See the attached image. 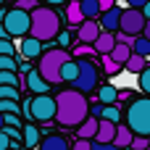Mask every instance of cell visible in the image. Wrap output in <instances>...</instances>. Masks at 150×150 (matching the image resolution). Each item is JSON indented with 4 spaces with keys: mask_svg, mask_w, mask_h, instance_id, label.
Masks as SVG:
<instances>
[{
    "mask_svg": "<svg viewBox=\"0 0 150 150\" xmlns=\"http://www.w3.org/2000/svg\"><path fill=\"white\" fill-rule=\"evenodd\" d=\"M98 3H100V8H103V11H105V8H111V5H113V3H116V0H98Z\"/></svg>",
    "mask_w": 150,
    "mask_h": 150,
    "instance_id": "cell-42",
    "label": "cell"
},
{
    "mask_svg": "<svg viewBox=\"0 0 150 150\" xmlns=\"http://www.w3.org/2000/svg\"><path fill=\"white\" fill-rule=\"evenodd\" d=\"M66 16H69V24H71V26H79V24L84 21V16H82V8H79V0H71V3H69V8H66Z\"/></svg>",
    "mask_w": 150,
    "mask_h": 150,
    "instance_id": "cell-22",
    "label": "cell"
},
{
    "mask_svg": "<svg viewBox=\"0 0 150 150\" xmlns=\"http://www.w3.org/2000/svg\"><path fill=\"white\" fill-rule=\"evenodd\" d=\"M142 13H145V18H150V0H145V5H142Z\"/></svg>",
    "mask_w": 150,
    "mask_h": 150,
    "instance_id": "cell-44",
    "label": "cell"
},
{
    "mask_svg": "<svg viewBox=\"0 0 150 150\" xmlns=\"http://www.w3.org/2000/svg\"><path fill=\"white\" fill-rule=\"evenodd\" d=\"M3 124H11V127H18V129H21V113L5 111V113H3Z\"/></svg>",
    "mask_w": 150,
    "mask_h": 150,
    "instance_id": "cell-31",
    "label": "cell"
},
{
    "mask_svg": "<svg viewBox=\"0 0 150 150\" xmlns=\"http://www.w3.org/2000/svg\"><path fill=\"white\" fill-rule=\"evenodd\" d=\"M3 13H5V8H3V5H0V18H3Z\"/></svg>",
    "mask_w": 150,
    "mask_h": 150,
    "instance_id": "cell-47",
    "label": "cell"
},
{
    "mask_svg": "<svg viewBox=\"0 0 150 150\" xmlns=\"http://www.w3.org/2000/svg\"><path fill=\"white\" fill-rule=\"evenodd\" d=\"M5 111H13V113H21V108H18V100H11V98H3V100H0V113H5Z\"/></svg>",
    "mask_w": 150,
    "mask_h": 150,
    "instance_id": "cell-30",
    "label": "cell"
},
{
    "mask_svg": "<svg viewBox=\"0 0 150 150\" xmlns=\"http://www.w3.org/2000/svg\"><path fill=\"white\" fill-rule=\"evenodd\" d=\"M113 45H116V34H113V32H108V29H100V34L92 40V50H95V53H100V55H103V53H111V47H113Z\"/></svg>",
    "mask_w": 150,
    "mask_h": 150,
    "instance_id": "cell-13",
    "label": "cell"
},
{
    "mask_svg": "<svg viewBox=\"0 0 150 150\" xmlns=\"http://www.w3.org/2000/svg\"><path fill=\"white\" fill-rule=\"evenodd\" d=\"M76 127H79V129H76V137H84V140H92V137H95V132H98V119L87 113V119H82V121H79Z\"/></svg>",
    "mask_w": 150,
    "mask_h": 150,
    "instance_id": "cell-15",
    "label": "cell"
},
{
    "mask_svg": "<svg viewBox=\"0 0 150 150\" xmlns=\"http://www.w3.org/2000/svg\"><path fill=\"white\" fill-rule=\"evenodd\" d=\"M129 145H132L134 150H145V148H148V137H145V134H132Z\"/></svg>",
    "mask_w": 150,
    "mask_h": 150,
    "instance_id": "cell-33",
    "label": "cell"
},
{
    "mask_svg": "<svg viewBox=\"0 0 150 150\" xmlns=\"http://www.w3.org/2000/svg\"><path fill=\"white\" fill-rule=\"evenodd\" d=\"M26 113L34 121H53L55 116V98H50V92H40L32 100H26Z\"/></svg>",
    "mask_w": 150,
    "mask_h": 150,
    "instance_id": "cell-7",
    "label": "cell"
},
{
    "mask_svg": "<svg viewBox=\"0 0 150 150\" xmlns=\"http://www.w3.org/2000/svg\"><path fill=\"white\" fill-rule=\"evenodd\" d=\"M140 90L145 92V95H150V66L145 63V69L140 71Z\"/></svg>",
    "mask_w": 150,
    "mask_h": 150,
    "instance_id": "cell-29",
    "label": "cell"
},
{
    "mask_svg": "<svg viewBox=\"0 0 150 150\" xmlns=\"http://www.w3.org/2000/svg\"><path fill=\"white\" fill-rule=\"evenodd\" d=\"M129 140H132V129H129V127H119V124H116L113 145H116V148H127V145H129Z\"/></svg>",
    "mask_w": 150,
    "mask_h": 150,
    "instance_id": "cell-23",
    "label": "cell"
},
{
    "mask_svg": "<svg viewBox=\"0 0 150 150\" xmlns=\"http://www.w3.org/2000/svg\"><path fill=\"white\" fill-rule=\"evenodd\" d=\"M0 24L5 26L8 37H24V34H29V11H24V8H16V5H13L11 11H5V13H3Z\"/></svg>",
    "mask_w": 150,
    "mask_h": 150,
    "instance_id": "cell-6",
    "label": "cell"
},
{
    "mask_svg": "<svg viewBox=\"0 0 150 150\" xmlns=\"http://www.w3.org/2000/svg\"><path fill=\"white\" fill-rule=\"evenodd\" d=\"M0 84H16V87H21V82L16 76V69H0Z\"/></svg>",
    "mask_w": 150,
    "mask_h": 150,
    "instance_id": "cell-27",
    "label": "cell"
},
{
    "mask_svg": "<svg viewBox=\"0 0 150 150\" xmlns=\"http://www.w3.org/2000/svg\"><path fill=\"white\" fill-rule=\"evenodd\" d=\"M95 90H98V100L100 103H116V95L119 92H116L113 84H103V87H95Z\"/></svg>",
    "mask_w": 150,
    "mask_h": 150,
    "instance_id": "cell-25",
    "label": "cell"
},
{
    "mask_svg": "<svg viewBox=\"0 0 150 150\" xmlns=\"http://www.w3.org/2000/svg\"><path fill=\"white\" fill-rule=\"evenodd\" d=\"M76 76V58H69V61H63V66H61V82H71Z\"/></svg>",
    "mask_w": 150,
    "mask_h": 150,
    "instance_id": "cell-24",
    "label": "cell"
},
{
    "mask_svg": "<svg viewBox=\"0 0 150 150\" xmlns=\"http://www.w3.org/2000/svg\"><path fill=\"white\" fill-rule=\"evenodd\" d=\"M45 3H50V5H61V3H66V0H45Z\"/></svg>",
    "mask_w": 150,
    "mask_h": 150,
    "instance_id": "cell-45",
    "label": "cell"
},
{
    "mask_svg": "<svg viewBox=\"0 0 150 150\" xmlns=\"http://www.w3.org/2000/svg\"><path fill=\"white\" fill-rule=\"evenodd\" d=\"M21 142L26 145V148H37V142H40V129L34 127V124H21Z\"/></svg>",
    "mask_w": 150,
    "mask_h": 150,
    "instance_id": "cell-17",
    "label": "cell"
},
{
    "mask_svg": "<svg viewBox=\"0 0 150 150\" xmlns=\"http://www.w3.org/2000/svg\"><path fill=\"white\" fill-rule=\"evenodd\" d=\"M127 127L132 134H145L150 137V95L148 98H134L127 108Z\"/></svg>",
    "mask_w": 150,
    "mask_h": 150,
    "instance_id": "cell-4",
    "label": "cell"
},
{
    "mask_svg": "<svg viewBox=\"0 0 150 150\" xmlns=\"http://www.w3.org/2000/svg\"><path fill=\"white\" fill-rule=\"evenodd\" d=\"M3 98L21 100V95H18V87H16V84H0V100H3Z\"/></svg>",
    "mask_w": 150,
    "mask_h": 150,
    "instance_id": "cell-28",
    "label": "cell"
},
{
    "mask_svg": "<svg viewBox=\"0 0 150 150\" xmlns=\"http://www.w3.org/2000/svg\"><path fill=\"white\" fill-rule=\"evenodd\" d=\"M132 53H137V55H145V58H150V40L145 37V34H137L134 40H132Z\"/></svg>",
    "mask_w": 150,
    "mask_h": 150,
    "instance_id": "cell-20",
    "label": "cell"
},
{
    "mask_svg": "<svg viewBox=\"0 0 150 150\" xmlns=\"http://www.w3.org/2000/svg\"><path fill=\"white\" fill-rule=\"evenodd\" d=\"M26 87H29V92H34V95H40V92H50V84L42 79V74H40L37 69L26 71Z\"/></svg>",
    "mask_w": 150,
    "mask_h": 150,
    "instance_id": "cell-14",
    "label": "cell"
},
{
    "mask_svg": "<svg viewBox=\"0 0 150 150\" xmlns=\"http://www.w3.org/2000/svg\"><path fill=\"white\" fill-rule=\"evenodd\" d=\"M90 142H92V140H84V137H76L74 148H76V150H90Z\"/></svg>",
    "mask_w": 150,
    "mask_h": 150,
    "instance_id": "cell-39",
    "label": "cell"
},
{
    "mask_svg": "<svg viewBox=\"0 0 150 150\" xmlns=\"http://www.w3.org/2000/svg\"><path fill=\"white\" fill-rule=\"evenodd\" d=\"M100 111H103V103L98 100V103H95V105L90 108V116H95V119H100Z\"/></svg>",
    "mask_w": 150,
    "mask_h": 150,
    "instance_id": "cell-40",
    "label": "cell"
},
{
    "mask_svg": "<svg viewBox=\"0 0 150 150\" xmlns=\"http://www.w3.org/2000/svg\"><path fill=\"white\" fill-rule=\"evenodd\" d=\"M0 129H3V113H0Z\"/></svg>",
    "mask_w": 150,
    "mask_h": 150,
    "instance_id": "cell-48",
    "label": "cell"
},
{
    "mask_svg": "<svg viewBox=\"0 0 150 150\" xmlns=\"http://www.w3.org/2000/svg\"><path fill=\"white\" fill-rule=\"evenodd\" d=\"M3 3H5V0H0V5H3Z\"/></svg>",
    "mask_w": 150,
    "mask_h": 150,
    "instance_id": "cell-49",
    "label": "cell"
},
{
    "mask_svg": "<svg viewBox=\"0 0 150 150\" xmlns=\"http://www.w3.org/2000/svg\"><path fill=\"white\" fill-rule=\"evenodd\" d=\"M124 3H129V5H134V8H142V5H145V0H124Z\"/></svg>",
    "mask_w": 150,
    "mask_h": 150,
    "instance_id": "cell-43",
    "label": "cell"
},
{
    "mask_svg": "<svg viewBox=\"0 0 150 150\" xmlns=\"http://www.w3.org/2000/svg\"><path fill=\"white\" fill-rule=\"evenodd\" d=\"M129 53H132V47H129L127 42H121V40H116V45L111 47V53H108V55H111V58H113L116 63H124V61L129 58Z\"/></svg>",
    "mask_w": 150,
    "mask_h": 150,
    "instance_id": "cell-19",
    "label": "cell"
},
{
    "mask_svg": "<svg viewBox=\"0 0 150 150\" xmlns=\"http://www.w3.org/2000/svg\"><path fill=\"white\" fill-rule=\"evenodd\" d=\"M71 53L66 47H50V50H42L40 53V63H37V71L42 74V79L47 84H63L61 82V66L63 61H69Z\"/></svg>",
    "mask_w": 150,
    "mask_h": 150,
    "instance_id": "cell-3",
    "label": "cell"
},
{
    "mask_svg": "<svg viewBox=\"0 0 150 150\" xmlns=\"http://www.w3.org/2000/svg\"><path fill=\"white\" fill-rule=\"evenodd\" d=\"M42 50H45V42H42V40H37V37H32V34H29V37L24 34V40H21V55H24L26 61H29V58H40Z\"/></svg>",
    "mask_w": 150,
    "mask_h": 150,
    "instance_id": "cell-12",
    "label": "cell"
},
{
    "mask_svg": "<svg viewBox=\"0 0 150 150\" xmlns=\"http://www.w3.org/2000/svg\"><path fill=\"white\" fill-rule=\"evenodd\" d=\"M90 113V103L87 95L79 90H61L55 95V121L61 127H76L82 119H87Z\"/></svg>",
    "mask_w": 150,
    "mask_h": 150,
    "instance_id": "cell-1",
    "label": "cell"
},
{
    "mask_svg": "<svg viewBox=\"0 0 150 150\" xmlns=\"http://www.w3.org/2000/svg\"><path fill=\"white\" fill-rule=\"evenodd\" d=\"M100 34V24H98V18H84L82 24H79V29H76V37H79V42H87V45H92V40Z\"/></svg>",
    "mask_w": 150,
    "mask_h": 150,
    "instance_id": "cell-10",
    "label": "cell"
},
{
    "mask_svg": "<svg viewBox=\"0 0 150 150\" xmlns=\"http://www.w3.org/2000/svg\"><path fill=\"white\" fill-rule=\"evenodd\" d=\"M103 66H105V71H108V74H116V71L121 69V63H116L108 53H103Z\"/></svg>",
    "mask_w": 150,
    "mask_h": 150,
    "instance_id": "cell-32",
    "label": "cell"
},
{
    "mask_svg": "<svg viewBox=\"0 0 150 150\" xmlns=\"http://www.w3.org/2000/svg\"><path fill=\"white\" fill-rule=\"evenodd\" d=\"M98 79H100V74H98V69H95V61H90V58H84V55H79L76 58V76L69 82L74 90H79V92H92L95 87H98Z\"/></svg>",
    "mask_w": 150,
    "mask_h": 150,
    "instance_id": "cell-5",
    "label": "cell"
},
{
    "mask_svg": "<svg viewBox=\"0 0 150 150\" xmlns=\"http://www.w3.org/2000/svg\"><path fill=\"white\" fill-rule=\"evenodd\" d=\"M42 150H69V140L66 137H61V134H47L45 140L40 137V142H37Z\"/></svg>",
    "mask_w": 150,
    "mask_h": 150,
    "instance_id": "cell-16",
    "label": "cell"
},
{
    "mask_svg": "<svg viewBox=\"0 0 150 150\" xmlns=\"http://www.w3.org/2000/svg\"><path fill=\"white\" fill-rule=\"evenodd\" d=\"M100 119H108V121L119 124V119H121V111H119V105H116V103H103V111H100Z\"/></svg>",
    "mask_w": 150,
    "mask_h": 150,
    "instance_id": "cell-26",
    "label": "cell"
},
{
    "mask_svg": "<svg viewBox=\"0 0 150 150\" xmlns=\"http://www.w3.org/2000/svg\"><path fill=\"white\" fill-rule=\"evenodd\" d=\"M140 34H145V37L150 40V18H145V26H142V32H140Z\"/></svg>",
    "mask_w": 150,
    "mask_h": 150,
    "instance_id": "cell-41",
    "label": "cell"
},
{
    "mask_svg": "<svg viewBox=\"0 0 150 150\" xmlns=\"http://www.w3.org/2000/svg\"><path fill=\"white\" fill-rule=\"evenodd\" d=\"M16 66H18V63L13 61V55H8V53L0 55V69H16Z\"/></svg>",
    "mask_w": 150,
    "mask_h": 150,
    "instance_id": "cell-37",
    "label": "cell"
},
{
    "mask_svg": "<svg viewBox=\"0 0 150 150\" xmlns=\"http://www.w3.org/2000/svg\"><path fill=\"white\" fill-rule=\"evenodd\" d=\"M13 5H16V8H24V11H32L37 3H34V0H16Z\"/></svg>",
    "mask_w": 150,
    "mask_h": 150,
    "instance_id": "cell-38",
    "label": "cell"
},
{
    "mask_svg": "<svg viewBox=\"0 0 150 150\" xmlns=\"http://www.w3.org/2000/svg\"><path fill=\"white\" fill-rule=\"evenodd\" d=\"M79 8H82V16L84 18H98L100 11H103L98 0H79Z\"/></svg>",
    "mask_w": 150,
    "mask_h": 150,
    "instance_id": "cell-21",
    "label": "cell"
},
{
    "mask_svg": "<svg viewBox=\"0 0 150 150\" xmlns=\"http://www.w3.org/2000/svg\"><path fill=\"white\" fill-rule=\"evenodd\" d=\"M0 37H8V32H5V26L0 24Z\"/></svg>",
    "mask_w": 150,
    "mask_h": 150,
    "instance_id": "cell-46",
    "label": "cell"
},
{
    "mask_svg": "<svg viewBox=\"0 0 150 150\" xmlns=\"http://www.w3.org/2000/svg\"><path fill=\"white\" fill-rule=\"evenodd\" d=\"M13 55V42L8 40V37H0V55Z\"/></svg>",
    "mask_w": 150,
    "mask_h": 150,
    "instance_id": "cell-36",
    "label": "cell"
},
{
    "mask_svg": "<svg viewBox=\"0 0 150 150\" xmlns=\"http://www.w3.org/2000/svg\"><path fill=\"white\" fill-rule=\"evenodd\" d=\"M58 32H61V16L50 5H34L29 11V34L32 37H37L42 42H53Z\"/></svg>",
    "mask_w": 150,
    "mask_h": 150,
    "instance_id": "cell-2",
    "label": "cell"
},
{
    "mask_svg": "<svg viewBox=\"0 0 150 150\" xmlns=\"http://www.w3.org/2000/svg\"><path fill=\"white\" fill-rule=\"evenodd\" d=\"M145 63H148V58L145 55H137V53H129V58L121 63L127 71H132V74H140L142 69H145Z\"/></svg>",
    "mask_w": 150,
    "mask_h": 150,
    "instance_id": "cell-18",
    "label": "cell"
},
{
    "mask_svg": "<svg viewBox=\"0 0 150 150\" xmlns=\"http://www.w3.org/2000/svg\"><path fill=\"white\" fill-rule=\"evenodd\" d=\"M113 134H116V124L108 121V119H98V132L92 137L95 145H103V142H113Z\"/></svg>",
    "mask_w": 150,
    "mask_h": 150,
    "instance_id": "cell-11",
    "label": "cell"
},
{
    "mask_svg": "<svg viewBox=\"0 0 150 150\" xmlns=\"http://www.w3.org/2000/svg\"><path fill=\"white\" fill-rule=\"evenodd\" d=\"M121 3H113L111 8H105V11H100V16H98V24H100V29H108V32H116L119 29V18H121Z\"/></svg>",
    "mask_w": 150,
    "mask_h": 150,
    "instance_id": "cell-9",
    "label": "cell"
},
{
    "mask_svg": "<svg viewBox=\"0 0 150 150\" xmlns=\"http://www.w3.org/2000/svg\"><path fill=\"white\" fill-rule=\"evenodd\" d=\"M53 42H58L61 47H69V45H71V34H69V32H58Z\"/></svg>",
    "mask_w": 150,
    "mask_h": 150,
    "instance_id": "cell-35",
    "label": "cell"
},
{
    "mask_svg": "<svg viewBox=\"0 0 150 150\" xmlns=\"http://www.w3.org/2000/svg\"><path fill=\"white\" fill-rule=\"evenodd\" d=\"M142 26H145V13H142V8H134V5L121 8V18H119V29H121V32L137 37V34L142 32Z\"/></svg>",
    "mask_w": 150,
    "mask_h": 150,
    "instance_id": "cell-8",
    "label": "cell"
},
{
    "mask_svg": "<svg viewBox=\"0 0 150 150\" xmlns=\"http://www.w3.org/2000/svg\"><path fill=\"white\" fill-rule=\"evenodd\" d=\"M16 145H18V142H16V140H11V137H8V134H5V132H3V129H0V150L16 148Z\"/></svg>",
    "mask_w": 150,
    "mask_h": 150,
    "instance_id": "cell-34",
    "label": "cell"
}]
</instances>
